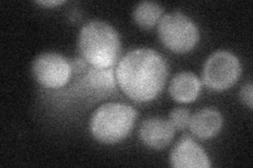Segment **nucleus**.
Segmentation results:
<instances>
[{"mask_svg":"<svg viewBox=\"0 0 253 168\" xmlns=\"http://www.w3.org/2000/svg\"><path fill=\"white\" fill-rule=\"evenodd\" d=\"M241 62L229 51L213 53L205 62L204 83L214 91H224L233 86L241 76Z\"/></svg>","mask_w":253,"mask_h":168,"instance_id":"obj_5","label":"nucleus"},{"mask_svg":"<svg viewBox=\"0 0 253 168\" xmlns=\"http://www.w3.org/2000/svg\"><path fill=\"white\" fill-rule=\"evenodd\" d=\"M240 97L243 103L246 104L251 109L253 106V87L251 81H248L246 84L243 85L240 92Z\"/></svg>","mask_w":253,"mask_h":168,"instance_id":"obj_14","label":"nucleus"},{"mask_svg":"<svg viewBox=\"0 0 253 168\" xmlns=\"http://www.w3.org/2000/svg\"><path fill=\"white\" fill-rule=\"evenodd\" d=\"M117 83L136 102L155 99L163 91L168 67L161 54L152 49H135L126 53L115 68Z\"/></svg>","mask_w":253,"mask_h":168,"instance_id":"obj_1","label":"nucleus"},{"mask_svg":"<svg viewBox=\"0 0 253 168\" xmlns=\"http://www.w3.org/2000/svg\"><path fill=\"white\" fill-rule=\"evenodd\" d=\"M175 129L169 120L149 118L141 123L139 138L142 143L153 149L167 147L174 138Z\"/></svg>","mask_w":253,"mask_h":168,"instance_id":"obj_8","label":"nucleus"},{"mask_svg":"<svg viewBox=\"0 0 253 168\" xmlns=\"http://www.w3.org/2000/svg\"><path fill=\"white\" fill-rule=\"evenodd\" d=\"M223 126V116L214 108H203L191 116L189 129L200 139L215 137Z\"/></svg>","mask_w":253,"mask_h":168,"instance_id":"obj_9","label":"nucleus"},{"mask_svg":"<svg viewBox=\"0 0 253 168\" xmlns=\"http://www.w3.org/2000/svg\"><path fill=\"white\" fill-rule=\"evenodd\" d=\"M201 81L193 73L181 71L173 77L169 85L171 97L180 103H190L196 100L201 92Z\"/></svg>","mask_w":253,"mask_h":168,"instance_id":"obj_10","label":"nucleus"},{"mask_svg":"<svg viewBox=\"0 0 253 168\" xmlns=\"http://www.w3.org/2000/svg\"><path fill=\"white\" fill-rule=\"evenodd\" d=\"M32 71L36 81L46 89H59L70 81L72 65L58 53L46 52L35 58Z\"/></svg>","mask_w":253,"mask_h":168,"instance_id":"obj_6","label":"nucleus"},{"mask_svg":"<svg viewBox=\"0 0 253 168\" xmlns=\"http://www.w3.org/2000/svg\"><path fill=\"white\" fill-rule=\"evenodd\" d=\"M78 46L83 59L92 67H113L121 54V38L108 22L92 20L82 28Z\"/></svg>","mask_w":253,"mask_h":168,"instance_id":"obj_2","label":"nucleus"},{"mask_svg":"<svg viewBox=\"0 0 253 168\" xmlns=\"http://www.w3.org/2000/svg\"><path fill=\"white\" fill-rule=\"evenodd\" d=\"M171 165L175 168H208L210 161L205 150L190 137L181 138L170 155Z\"/></svg>","mask_w":253,"mask_h":168,"instance_id":"obj_7","label":"nucleus"},{"mask_svg":"<svg viewBox=\"0 0 253 168\" xmlns=\"http://www.w3.org/2000/svg\"><path fill=\"white\" fill-rule=\"evenodd\" d=\"M158 37L170 51L178 54L194 49L200 40L196 23L181 12L163 15L157 26Z\"/></svg>","mask_w":253,"mask_h":168,"instance_id":"obj_4","label":"nucleus"},{"mask_svg":"<svg viewBox=\"0 0 253 168\" xmlns=\"http://www.w3.org/2000/svg\"><path fill=\"white\" fill-rule=\"evenodd\" d=\"M164 9L161 4L153 1H141L133 11V19L141 29L150 30L163 17Z\"/></svg>","mask_w":253,"mask_h":168,"instance_id":"obj_11","label":"nucleus"},{"mask_svg":"<svg viewBox=\"0 0 253 168\" xmlns=\"http://www.w3.org/2000/svg\"><path fill=\"white\" fill-rule=\"evenodd\" d=\"M85 82L95 91H111L117 84L116 71L113 67H100L91 66L86 73Z\"/></svg>","mask_w":253,"mask_h":168,"instance_id":"obj_12","label":"nucleus"},{"mask_svg":"<svg viewBox=\"0 0 253 168\" xmlns=\"http://www.w3.org/2000/svg\"><path fill=\"white\" fill-rule=\"evenodd\" d=\"M136 117V110L128 104L116 102L102 104L91 117L90 131L97 141L115 144L130 134Z\"/></svg>","mask_w":253,"mask_h":168,"instance_id":"obj_3","label":"nucleus"},{"mask_svg":"<svg viewBox=\"0 0 253 168\" xmlns=\"http://www.w3.org/2000/svg\"><path fill=\"white\" fill-rule=\"evenodd\" d=\"M37 3L44 6H55L65 3V1H63V0H49V1H37Z\"/></svg>","mask_w":253,"mask_h":168,"instance_id":"obj_15","label":"nucleus"},{"mask_svg":"<svg viewBox=\"0 0 253 168\" xmlns=\"http://www.w3.org/2000/svg\"><path fill=\"white\" fill-rule=\"evenodd\" d=\"M190 119H191V114L187 108L178 107L174 108L169 116V121L174 126L175 130H185L189 126Z\"/></svg>","mask_w":253,"mask_h":168,"instance_id":"obj_13","label":"nucleus"}]
</instances>
